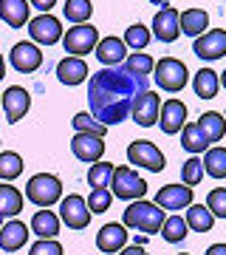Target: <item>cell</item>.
I'll return each mask as SVG.
<instances>
[{
	"label": "cell",
	"mask_w": 226,
	"mask_h": 255,
	"mask_svg": "<svg viewBox=\"0 0 226 255\" xmlns=\"http://www.w3.org/2000/svg\"><path fill=\"white\" fill-rule=\"evenodd\" d=\"M150 77L130 71L125 63L113 65V68H102V71L90 74L88 82V105L90 117L102 122L105 128L119 125L130 117L136 97H142L145 91H150Z\"/></svg>",
	"instance_id": "cell-1"
},
{
	"label": "cell",
	"mask_w": 226,
	"mask_h": 255,
	"mask_svg": "<svg viewBox=\"0 0 226 255\" xmlns=\"http://www.w3.org/2000/svg\"><path fill=\"white\" fill-rule=\"evenodd\" d=\"M164 210L153 201H130L125 207V216H122V224L136 233H145V236H155V233H161V224H164Z\"/></svg>",
	"instance_id": "cell-2"
},
{
	"label": "cell",
	"mask_w": 226,
	"mask_h": 255,
	"mask_svg": "<svg viewBox=\"0 0 226 255\" xmlns=\"http://www.w3.org/2000/svg\"><path fill=\"white\" fill-rule=\"evenodd\" d=\"M26 199L31 204H37L40 210L54 207L57 201L63 199V182L54 173H37L28 179L26 184Z\"/></svg>",
	"instance_id": "cell-3"
},
{
	"label": "cell",
	"mask_w": 226,
	"mask_h": 255,
	"mask_svg": "<svg viewBox=\"0 0 226 255\" xmlns=\"http://www.w3.org/2000/svg\"><path fill=\"white\" fill-rule=\"evenodd\" d=\"M153 80L161 91L178 94V91H184V85L190 82V71H187V65L181 63V60H175V57H161V60L153 65Z\"/></svg>",
	"instance_id": "cell-4"
},
{
	"label": "cell",
	"mask_w": 226,
	"mask_h": 255,
	"mask_svg": "<svg viewBox=\"0 0 226 255\" xmlns=\"http://www.w3.org/2000/svg\"><path fill=\"white\" fill-rule=\"evenodd\" d=\"M110 187H113L110 193L122 201H139V199H145V193H147V182L136 173L133 167H113Z\"/></svg>",
	"instance_id": "cell-5"
},
{
	"label": "cell",
	"mask_w": 226,
	"mask_h": 255,
	"mask_svg": "<svg viewBox=\"0 0 226 255\" xmlns=\"http://www.w3.org/2000/svg\"><path fill=\"white\" fill-rule=\"evenodd\" d=\"M99 43V28H93L90 23L74 26L63 34V48L68 51V57H85L90 54Z\"/></svg>",
	"instance_id": "cell-6"
},
{
	"label": "cell",
	"mask_w": 226,
	"mask_h": 255,
	"mask_svg": "<svg viewBox=\"0 0 226 255\" xmlns=\"http://www.w3.org/2000/svg\"><path fill=\"white\" fill-rule=\"evenodd\" d=\"M60 224H65L68 230H85L90 224V210L88 201L79 193H71L60 199Z\"/></svg>",
	"instance_id": "cell-7"
},
{
	"label": "cell",
	"mask_w": 226,
	"mask_h": 255,
	"mask_svg": "<svg viewBox=\"0 0 226 255\" xmlns=\"http://www.w3.org/2000/svg\"><path fill=\"white\" fill-rule=\"evenodd\" d=\"M127 162L136 167H145V170H153V173L164 170V153L147 139H136L127 145Z\"/></svg>",
	"instance_id": "cell-8"
},
{
	"label": "cell",
	"mask_w": 226,
	"mask_h": 255,
	"mask_svg": "<svg viewBox=\"0 0 226 255\" xmlns=\"http://www.w3.org/2000/svg\"><path fill=\"white\" fill-rule=\"evenodd\" d=\"M28 34L34 46H54L63 40V23L54 14H37L28 20Z\"/></svg>",
	"instance_id": "cell-9"
},
{
	"label": "cell",
	"mask_w": 226,
	"mask_h": 255,
	"mask_svg": "<svg viewBox=\"0 0 226 255\" xmlns=\"http://www.w3.org/2000/svg\"><path fill=\"white\" fill-rule=\"evenodd\" d=\"M71 153L85 164L102 162V156H105V136H96V133H74Z\"/></svg>",
	"instance_id": "cell-10"
},
{
	"label": "cell",
	"mask_w": 226,
	"mask_h": 255,
	"mask_svg": "<svg viewBox=\"0 0 226 255\" xmlns=\"http://www.w3.org/2000/svg\"><path fill=\"white\" fill-rule=\"evenodd\" d=\"M192 54L201 57V60H221L226 54V31L224 28H209L201 37H195L192 43Z\"/></svg>",
	"instance_id": "cell-11"
},
{
	"label": "cell",
	"mask_w": 226,
	"mask_h": 255,
	"mask_svg": "<svg viewBox=\"0 0 226 255\" xmlns=\"http://www.w3.org/2000/svg\"><path fill=\"white\" fill-rule=\"evenodd\" d=\"M0 105H3V111H6V122H20V119L28 114V108H31V94L23 88V85H11V88H6V94H0Z\"/></svg>",
	"instance_id": "cell-12"
},
{
	"label": "cell",
	"mask_w": 226,
	"mask_h": 255,
	"mask_svg": "<svg viewBox=\"0 0 226 255\" xmlns=\"http://www.w3.org/2000/svg\"><path fill=\"white\" fill-rule=\"evenodd\" d=\"M150 34L158 40V43H175L181 34L178 28V9H172V6H164V9L155 11L153 17V31Z\"/></svg>",
	"instance_id": "cell-13"
},
{
	"label": "cell",
	"mask_w": 226,
	"mask_h": 255,
	"mask_svg": "<svg viewBox=\"0 0 226 255\" xmlns=\"http://www.w3.org/2000/svg\"><path fill=\"white\" fill-rule=\"evenodd\" d=\"M158 108H161L158 94H155V91H145L142 97H136L133 108H130V117H133L136 125L150 128V125H155V122H158Z\"/></svg>",
	"instance_id": "cell-14"
},
{
	"label": "cell",
	"mask_w": 226,
	"mask_h": 255,
	"mask_svg": "<svg viewBox=\"0 0 226 255\" xmlns=\"http://www.w3.org/2000/svg\"><path fill=\"white\" fill-rule=\"evenodd\" d=\"M187 125V105L181 100H167L158 108V128H161L167 136L178 133L181 128Z\"/></svg>",
	"instance_id": "cell-15"
},
{
	"label": "cell",
	"mask_w": 226,
	"mask_h": 255,
	"mask_svg": "<svg viewBox=\"0 0 226 255\" xmlns=\"http://www.w3.org/2000/svg\"><path fill=\"white\" fill-rule=\"evenodd\" d=\"M161 210H187L192 204V187L187 184H167L155 193V201Z\"/></svg>",
	"instance_id": "cell-16"
},
{
	"label": "cell",
	"mask_w": 226,
	"mask_h": 255,
	"mask_svg": "<svg viewBox=\"0 0 226 255\" xmlns=\"http://www.w3.org/2000/svg\"><path fill=\"white\" fill-rule=\"evenodd\" d=\"M11 65H14V71L20 74H34L40 65H43V51L34 46V43H17V46L11 48Z\"/></svg>",
	"instance_id": "cell-17"
},
{
	"label": "cell",
	"mask_w": 226,
	"mask_h": 255,
	"mask_svg": "<svg viewBox=\"0 0 226 255\" xmlns=\"http://www.w3.org/2000/svg\"><path fill=\"white\" fill-rule=\"evenodd\" d=\"M127 247V227L125 224H105L96 233V250L105 255H116Z\"/></svg>",
	"instance_id": "cell-18"
},
{
	"label": "cell",
	"mask_w": 226,
	"mask_h": 255,
	"mask_svg": "<svg viewBox=\"0 0 226 255\" xmlns=\"http://www.w3.org/2000/svg\"><path fill=\"white\" fill-rule=\"evenodd\" d=\"M28 236H31V230H28L23 221L9 219L0 227V250H3V253H17V250L26 247Z\"/></svg>",
	"instance_id": "cell-19"
},
{
	"label": "cell",
	"mask_w": 226,
	"mask_h": 255,
	"mask_svg": "<svg viewBox=\"0 0 226 255\" xmlns=\"http://www.w3.org/2000/svg\"><path fill=\"white\" fill-rule=\"evenodd\" d=\"M88 65H85V60L82 57H63L60 63H57V80L63 82V85H68V88H74V85H82V82L88 80Z\"/></svg>",
	"instance_id": "cell-20"
},
{
	"label": "cell",
	"mask_w": 226,
	"mask_h": 255,
	"mask_svg": "<svg viewBox=\"0 0 226 255\" xmlns=\"http://www.w3.org/2000/svg\"><path fill=\"white\" fill-rule=\"evenodd\" d=\"M96 60H99L105 68H113V65H122L127 60V46L119 40V37H99L96 43Z\"/></svg>",
	"instance_id": "cell-21"
},
{
	"label": "cell",
	"mask_w": 226,
	"mask_h": 255,
	"mask_svg": "<svg viewBox=\"0 0 226 255\" xmlns=\"http://www.w3.org/2000/svg\"><path fill=\"white\" fill-rule=\"evenodd\" d=\"M28 0H0V20L11 28H23L28 26Z\"/></svg>",
	"instance_id": "cell-22"
},
{
	"label": "cell",
	"mask_w": 226,
	"mask_h": 255,
	"mask_svg": "<svg viewBox=\"0 0 226 255\" xmlns=\"http://www.w3.org/2000/svg\"><path fill=\"white\" fill-rule=\"evenodd\" d=\"M195 125H198V130L204 133V139L209 142V147L226 136V119H224V114H218V111H207V114H201Z\"/></svg>",
	"instance_id": "cell-23"
},
{
	"label": "cell",
	"mask_w": 226,
	"mask_h": 255,
	"mask_svg": "<svg viewBox=\"0 0 226 255\" xmlns=\"http://www.w3.org/2000/svg\"><path fill=\"white\" fill-rule=\"evenodd\" d=\"M178 28L190 37H201L209 28V14L204 9H187L178 14Z\"/></svg>",
	"instance_id": "cell-24"
},
{
	"label": "cell",
	"mask_w": 226,
	"mask_h": 255,
	"mask_svg": "<svg viewBox=\"0 0 226 255\" xmlns=\"http://www.w3.org/2000/svg\"><path fill=\"white\" fill-rule=\"evenodd\" d=\"M28 230L40 238H57V233H60V216H57L54 210H37Z\"/></svg>",
	"instance_id": "cell-25"
},
{
	"label": "cell",
	"mask_w": 226,
	"mask_h": 255,
	"mask_svg": "<svg viewBox=\"0 0 226 255\" xmlns=\"http://www.w3.org/2000/svg\"><path fill=\"white\" fill-rule=\"evenodd\" d=\"M23 213V193L17 187H11L9 182L0 184V216L3 219H14Z\"/></svg>",
	"instance_id": "cell-26"
},
{
	"label": "cell",
	"mask_w": 226,
	"mask_h": 255,
	"mask_svg": "<svg viewBox=\"0 0 226 255\" xmlns=\"http://www.w3.org/2000/svg\"><path fill=\"white\" fill-rule=\"evenodd\" d=\"M184 221H187V227H190L192 233H209L212 224H215V216L207 210V204H190Z\"/></svg>",
	"instance_id": "cell-27"
},
{
	"label": "cell",
	"mask_w": 226,
	"mask_h": 255,
	"mask_svg": "<svg viewBox=\"0 0 226 255\" xmlns=\"http://www.w3.org/2000/svg\"><path fill=\"white\" fill-rule=\"evenodd\" d=\"M204 173L212 179H226V147H207L204 150Z\"/></svg>",
	"instance_id": "cell-28"
},
{
	"label": "cell",
	"mask_w": 226,
	"mask_h": 255,
	"mask_svg": "<svg viewBox=\"0 0 226 255\" xmlns=\"http://www.w3.org/2000/svg\"><path fill=\"white\" fill-rule=\"evenodd\" d=\"M192 88H195V97H201V100H215L218 88H221L218 71H212V68H201V71L195 74V80H192Z\"/></svg>",
	"instance_id": "cell-29"
},
{
	"label": "cell",
	"mask_w": 226,
	"mask_h": 255,
	"mask_svg": "<svg viewBox=\"0 0 226 255\" xmlns=\"http://www.w3.org/2000/svg\"><path fill=\"white\" fill-rule=\"evenodd\" d=\"M181 147H184L187 153H192V156L204 153V150L209 147V142L204 139V133L198 130L195 122H187V125L181 128Z\"/></svg>",
	"instance_id": "cell-30"
},
{
	"label": "cell",
	"mask_w": 226,
	"mask_h": 255,
	"mask_svg": "<svg viewBox=\"0 0 226 255\" xmlns=\"http://www.w3.org/2000/svg\"><path fill=\"white\" fill-rule=\"evenodd\" d=\"M63 14H65L68 23L82 26V23H88L90 14H93V3H90V0H65Z\"/></svg>",
	"instance_id": "cell-31"
},
{
	"label": "cell",
	"mask_w": 226,
	"mask_h": 255,
	"mask_svg": "<svg viewBox=\"0 0 226 255\" xmlns=\"http://www.w3.org/2000/svg\"><path fill=\"white\" fill-rule=\"evenodd\" d=\"M23 156L14 150H0V182H14L23 173Z\"/></svg>",
	"instance_id": "cell-32"
},
{
	"label": "cell",
	"mask_w": 226,
	"mask_h": 255,
	"mask_svg": "<svg viewBox=\"0 0 226 255\" xmlns=\"http://www.w3.org/2000/svg\"><path fill=\"white\" fill-rule=\"evenodd\" d=\"M187 221L181 219V216H167L161 224V238L167 244H181L184 238H187Z\"/></svg>",
	"instance_id": "cell-33"
},
{
	"label": "cell",
	"mask_w": 226,
	"mask_h": 255,
	"mask_svg": "<svg viewBox=\"0 0 226 255\" xmlns=\"http://www.w3.org/2000/svg\"><path fill=\"white\" fill-rule=\"evenodd\" d=\"M150 28L147 26H142V23H133V26L127 28L125 31V40H122V43H125L127 48H133V51H145L147 46H150Z\"/></svg>",
	"instance_id": "cell-34"
},
{
	"label": "cell",
	"mask_w": 226,
	"mask_h": 255,
	"mask_svg": "<svg viewBox=\"0 0 226 255\" xmlns=\"http://www.w3.org/2000/svg\"><path fill=\"white\" fill-rule=\"evenodd\" d=\"M110 179H113V164L110 162H96L90 164L88 170V184L96 190V187H108L110 190Z\"/></svg>",
	"instance_id": "cell-35"
},
{
	"label": "cell",
	"mask_w": 226,
	"mask_h": 255,
	"mask_svg": "<svg viewBox=\"0 0 226 255\" xmlns=\"http://www.w3.org/2000/svg\"><path fill=\"white\" fill-rule=\"evenodd\" d=\"M71 125H74V130H76V133H96V136H105V133H108V128L102 125V122H96L88 111L76 114V117L71 119Z\"/></svg>",
	"instance_id": "cell-36"
},
{
	"label": "cell",
	"mask_w": 226,
	"mask_h": 255,
	"mask_svg": "<svg viewBox=\"0 0 226 255\" xmlns=\"http://www.w3.org/2000/svg\"><path fill=\"white\" fill-rule=\"evenodd\" d=\"M181 179H184L187 187H195V184L204 182V164H201L198 156H190L187 162L181 164Z\"/></svg>",
	"instance_id": "cell-37"
},
{
	"label": "cell",
	"mask_w": 226,
	"mask_h": 255,
	"mask_svg": "<svg viewBox=\"0 0 226 255\" xmlns=\"http://www.w3.org/2000/svg\"><path fill=\"white\" fill-rule=\"evenodd\" d=\"M85 201H88L90 216H93V213H108L110 201H113V193H110L108 187H96V190H90V196Z\"/></svg>",
	"instance_id": "cell-38"
},
{
	"label": "cell",
	"mask_w": 226,
	"mask_h": 255,
	"mask_svg": "<svg viewBox=\"0 0 226 255\" xmlns=\"http://www.w3.org/2000/svg\"><path fill=\"white\" fill-rule=\"evenodd\" d=\"M125 65L130 68V71H136V74H142V77H150L153 74V65H155V60L150 54H145V51H133V54L125 60Z\"/></svg>",
	"instance_id": "cell-39"
},
{
	"label": "cell",
	"mask_w": 226,
	"mask_h": 255,
	"mask_svg": "<svg viewBox=\"0 0 226 255\" xmlns=\"http://www.w3.org/2000/svg\"><path fill=\"white\" fill-rule=\"evenodd\" d=\"M207 210L215 219H226V187H215L207 196Z\"/></svg>",
	"instance_id": "cell-40"
},
{
	"label": "cell",
	"mask_w": 226,
	"mask_h": 255,
	"mask_svg": "<svg viewBox=\"0 0 226 255\" xmlns=\"http://www.w3.org/2000/svg\"><path fill=\"white\" fill-rule=\"evenodd\" d=\"M28 255H63V244H60L57 238H40V241L28 250Z\"/></svg>",
	"instance_id": "cell-41"
},
{
	"label": "cell",
	"mask_w": 226,
	"mask_h": 255,
	"mask_svg": "<svg viewBox=\"0 0 226 255\" xmlns=\"http://www.w3.org/2000/svg\"><path fill=\"white\" fill-rule=\"evenodd\" d=\"M28 6L40 9V14H51V9L57 6V0H28Z\"/></svg>",
	"instance_id": "cell-42"
},
{
	"label": "cell",
	"mask_w": 226,
	"mask_h": 255,
	"mask_svg": "<svg viewBox=\"0 0 226 255\" xmlns=\"http://www.w3.org/2000/svg\"><path fill=\"white\" fill-rule=\"evenodd\" d=\"M116 255H150V253H147L142 244H130V247H125V250H119Z\"/></svg>",
	"instance_id": "cell-43"
},
{
	"label": "cell",
	"mask_w": 226,
	"mask_h": 255,
	"mask_svg": "<svg viewBox=\"0 0 226 255\" xmlns=\"http://www.w3.org/2000/svg\"><path fill=\"white\" fill-rule=\"evenodd\" d=\"M204 255H226V244H212Z\"/></svg>",
	"instance_id": "cell-44"
},
{
	"label": "cell",
	"mask_w": 226,
	"mask_h": 255,
	"mask_svg": "<svg viewBox=\"0 0 226 255\" xmlns=\"http://www.w3.org/2000/svg\"><path fill=\"white\" fill-rule=\"evenodd\" d=\"M6 77V60H3V54H0V80Z\"/></svg>",
	"instance_id": "cell-45"
},
{
	"label": "cell",
	"mask_w": 226,
	"mask_h": 255,
	"mask_svg": "<svg viewBox=\"0 0 226 255\" xmlns=\"http://www.w3.org/2000/svg\"><path fill=\"white\" fill-rule=\"evenodd\" d=\"M150 3H153V6H161V9H164V6H167L170 0H150Z\"/></svg>",
	"instance_id": "cell-46"
},
{
	"label": "cell",
	"mask_w": 226,
	"mask_h": 255,
	"mask_svg": "<svg viewBox=\"0 0 226 255\" xmlns=\"http://www.w3.org/2000/svg\"><path fill=\"white\" fill-rule=\"evenodd\" d=\"M218 82H221V88H226V71L221 74V77H218Z\"/></svg>",
	"instance_id": "cell-47"
},
{
	"label": "cell",
	"mask_w": 226,
	"mask_h": 255,
	"mask_svg": "<svg viewBox=\"0 0 226 255\" xmlns=\"http://www.w3.org/2000/svg\"><path fill=\"white\" fill-rule=\"evenodd\" d=\"M0 227H3V216H0Z\"/></svg>",
	"instance_id": "cell-48"
},
{
	"label": "cell",
	"mask_w": 226,
	"mask_h": 255,
	"mask_svg": "<svg viewBox=\"0 0 226 255\" xmlns=\"http://www.w3.org/2000/svg\"><path fill=\"white\" fill-rule=\"evenodd\" d=\"M181 255H187V253H181Z\"/></svg>",
	"instance_id": "cell-49"
}]
</instances>
